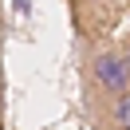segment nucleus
I'll return each mask as SVG.
<instances>
[{
	"label": "nucleus",
	"instance_id": "nucleus-1",
	"mask_svg": "<svg viewBox=\"0 0 130 130\" xmlns=\"http://www.w3.org/2000/svg\"><path fill=\"white\" fill-rule=\"evenodd\" d=\"M95 83L106 91V95H126L130 91V63L126 55H99L95 59Z\"/></svg>",
	"mask_w": 130,
	"mask_h": 130
},
{
	"label": "nucleus",
	"instance_id": "nucleus-2",
	"mask_svg": "<svg viewBox=\"0 0 130 130\" xmlns=\"http://www.w3.org/2000/svg\"><path fill=\"white\" fill-rule=\"evenodd\" d=\"M110 122H114L118 130H130V91L114 99V106H110Z\"/></svg>",
	"mask_w": 130,
	"mask_h": 130
},
{
	"label": "nucleus",
	"instance_id": "nucleus-3",
	"mask_svg": "<svg viewBox=\"0 0 130 130\" xmlns=\"http://www.w3.org/2000/svg\"><path fill=\"white\" fill-rule=\"evenodd\" d=\"M126 63H130V51H126Z\"/></svg>",
	"mask_w": 130,
	"mask_h": 130
}]
</instances>
